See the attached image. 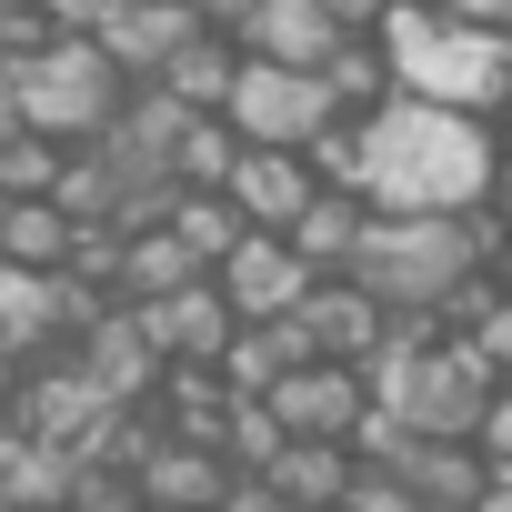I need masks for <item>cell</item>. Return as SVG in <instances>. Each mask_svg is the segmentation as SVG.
<instances>
[{
  "mask_svg": "<svg viewBox=\"0 0 512 512\" xmlns=\"http://www.w3.org/2000/svg\"><path fill=\"white\" fill-rule=\"evenodd\" d=\"M352 141H362V201L372 211H482L492 171H502L492 121H462V111H432L402 91L382 111H362Z\"/></svg>",
  "mask_w": 512,
  "mask_h": 512,
  "instance_id": "obj_1",
  "label": "cell"
},
{
  "mask_svg": "<svg viewBox=\"0 0 512 512\" xmlns=\"http://www.w3.org/2000/svg\"><path fill=\"white\" fill-rule=\"evenodd\" d=\"M492 241H502L492 211H372L342 282H362L382 312H432L442 322L492 272Z\"/></svg>",
  "mask_w": 512,
  "mask_h": 512,
  "instance_id": "obj_2",
  "label": "cell"
},
{
  "mask_svg": "<svg viewBox=\"0 0 512 512\" xmlns=\"http://www.w3.org/2000/svg\"><path fill=\"white\" fill-rule=\"evenodd\" d=\"M372 41H382L402 101H432V111H462V121H502V101H512V41L502 31H452L432 0H392Z\"/></svg>",
  "mask_w": 512,
  "mask_h": 512,
  "instance_id": "obj_3",
  "label": "cell"
},
{
  "mask_svg": "<svg viewBox=\"0 0 512 512\" xmlns=\"http://www.w3.org/2000/svg\"><path fill=\"white\" fill-rule=\"evenodd\" d=\"M0 91H11L21 131H41V141H61V151L101 141V131L121 121V101H131V81L101 61V41H41L31 61H0Z\"/></svg>",
  "mask_w": 512,
  "mask_h": 512,
  "instance_id": "obj_4",
  "label": "cell"
},
{
  "mask_svg": "<svg viewBox=\"0 0 512 512\" xmlns=\"http://www.w3.org/2000/svg\"><path fill=\"white\" fill-rule=\"evenodd\" d=\"M392 322L402 312H382L362 282H312L282 322H272V342H282V362L302 372V362H342V372H372L382 352H392Z\"/></svg>",
  "mask_w": 512,
  "mask_h": 512,
  "instance_id": "obj_5",
  "label": "cell"
},
{
  "mask_svg": "<svg viewBox=\"0 0 512 512\" xmlns=\"http://www.w3.org/2000/svg\"><path fill=\"white\" fill-rule=\"evenodd\" d=\"M221 121H231V141H241V151H312L342 111H332L322 71H272V61H241V71H231Z\"/></svg>",
  "mask_w": 512,
  "mask_h": 512,
  "instance_id": "obj_6",
  "label": "cell"
},
{
  "mask_svg": "<svg viewBox=\"0 0 512 512\" xmlns=\"http://www.w3.org/2000/svg\"><path fill=\"white\" fill-rule=\"evenodd\" d=\"M71 372H81L101 402H121V412H131V402H151V382H161L151 322H141V312H121V302H111V312H91V322L71 332Z\"/></svg>",
  "mask_w": 512,
  "mask_h": 512,
  "instance_id": "obj_7",
  "label": "cell"
},
{
  "mask_svg": "<svg viewBox=\"0 0 512 512\" xmlns=\"http://www.w3.org/2000/svg\"><path fill=\"white\" fill-rule=\"evenodd\" d=\"M91 41H101V61L141 91V81H161V71L201 41V21H191V0H111V21H101Z\"/></svg>",
  "mask_w": 512,
  "mask_h": 512,
  "instance_id": "obj_8",
  "label": "cell"
},
{
  "mask_svg": "<svg viewBox=\"0 0 512 512\" xmlns=\"http://www.w3.org/2000/svg\"><path fill=\"white\" fill-rule=\"evenodd\" d=\"M262 402H272V422H282L292 442H352V422L372 412V382L342 372V362H302V372H282Z\"/></svg>",
  "mask_w": 512,
  "mask_h": 512,
  "instance_id": "obj_9",
  "label": "cell"
},
{
  "mask_svg": "<svg viewBox=\"0 0 512 512\" xmlns=\"http://www.w3.org/2000/svg\"><path fill=\"white\" fill-rule=\"evenodd\" d=\"M211 292L231 302V322H282V312L312 292V272L292 262V241H282V231H241V241H231V262L211 272Z\"/></svg>",
  "mask_w": 512,
  "mask_h": 512,
  "instance_id": "obj_10",
  "label": "cell"
},
{
  "mask_svg": "<svg viewBox=\"0 0 512 512\" xmlns=\"http://www.w3.org/2000/svg\"><path fill=\"white\" fill-rule=\"evenodd\" d=\"M312 161L302 151H241L231 161V181H221V201L241 211V231H292L302 211H312Z\"/></svg>",
  "mask_w": 512,
  "mask_h": 512,
  "instance_id": "obj_11",
  "label": "cell"
},
{
  "mask_svg": "<svg viewBox=\"0 0 512 512\" xmlns=\"http://www.w3.org/2000/svg\"><path fill=\"white\" fill-rule=\"evenodd\" d=\"M131 492H141V512H221V502H231V462L201 452V442H171V432H161V442L141 452Z\"/></svg>",
  "mask_w": 512,
  "mask_h": 512,
  "instance_id": "obj_12",
  "label": "cell"
},
{
  "mask_svg": "<svg viewBox=\"0 0 512 512\" xmlns=\"http://www.w3.org/2000/svg\"><path fill=\"white\" fill-rule=\"evenodd\" d=\"M141 322H151V352H161V372H211V362H221V342L241 332V322H231V302H221L211 282H191V292L151 302Z\"/></svg>",
  "mask_w": 512,
  "mask_h": 512,
  "instance_id": "obj_13",
  "label": "cell"
},
{
  "mask_svg": "<svg viewBox=\"0 0 512 512\" xmlns=\"http://www.w3.org/2000/svg\"><path fill=\"white\" fill-rule=\"evenodd\" d=\"M342 51V31L312 11V0H262V11L241 21V61H272V71H322Z\"/></svg>",
  "mask_w": 512,
  "mask_h": 512,
  "instance_id": "obj_14",
  "label": "cell"
},
{
  "mask_svg": "<svg viewBox=\"0 0 512 512\" xmlns=\"http://www.w3.org/2000/svg\"><path fill=\"white\" fill-rule=\"evenodd\" d=\"M191 282H211V272L171 241V221H161V231H121V262H111V302H121V312H151V302H171V292H191Z\"/></svg>",
  "mask_w": 512,
  "mask_h": 512,
  "instance_id": "obj_15",
  "label": "cell"
},
{
  "mask_svg": "<svg viewBox=\"0 0 512 512\" xmlns=\"http://www.w3.org/2000/svg\"><path fill=\"white\" fill-rule=\"evenodd\" d=\"M362 221H372V201H352V191H312V211H302L282 241H292V262H302L312 282H342L352 251H362Z\"/></svg>",
  "mask_w": 512,
  "mask_h": 512,
  "instance_id": "obj_16",
  "label": "cell"
},
{
  "mask_svg": "<svg viewBox=\"0 0 512 512\" xmlns=\"http://www.w3.org/2000/svg\"><path fill=\"white\" fill-rule=\"evenodd\" d=\"M352 442H282V462L262 472L272 482V502L282 512H342V492H352Z\"/></svg>",
  "mask_w": 512,
  "mask_h": 512,
  "instance_id": "obj_17",
  "label": "cell"
},
{
  "mask_svg": "<svg viewBox=\"0 0 512 512\" xmlns=\"http://www.w3.org/2000/svg\"><path fill=\"white\" fill-rule=\"evenodd\" d=\"M382 472H402V492L422 512H472V492L492 482L472 442H402V462H382Z\"/></svg>",
  "mask_w": 512,
  "mask_h": 512,
  "instance_id": "obj_18",
  "label": "cell"
},
{
  "mask_svg": "<svg viewBox=\"0 0 512 512\" xmlns=\"http://www.w3.org/2000/svg\"><path fill=\"white\" fill-rule=\"evenodd\" d=\"M81 221L61 201H0V272H71Z\"/></svg>",
  "mask_w": 512,
  "mask_h": 512,
  "instance_id": "obj_19",
  "label": "cell"
},
{
  "mask_svg": "<svg viewBox=\"0 0 512 512\" xmlns=\"http://www.w3.org/2000/svg\"><path fill=\"white\" fill-rule=\"evenodd\" d=\"M231 71H241V51L201 31V41H191V51H181L161 81H141V91H161V101H171V111H191V121H221V101H231Z\"/></svg>",
  "mask_w": 512,
  "mask_h": 512,
  "instance_id": "obj_20",
  "label": "cell"
},
{
  "mask_svg": "<svg viewBox=\"0 0 512 512\" xmlns=\"http://www.w3.org/2000/svg\"><path fill=\"white\" fill-rule=\"evenodd\" d=\"M322 91H332V111H342V121L382 111V101H392V61H382V41H342V51L322 61Z\"/></svg>",
  "mask_w": 512,
  "mask_h": 512,
  "instance_id": "obj_21",
  "label": "cell"
},
{
  "mask_svg": "<svg viewBox=\"0 0 512 512\" xmlns=\"http://www.w3.org/2000/svg\"><path fill=\"white\" fill-rule=\"evenodd\" d=\"M171 241L191 251L201 272H221V262H231V241H241V211H231L221 191H181V201H171Z\"/></svg>",
  "mask_w": 512,
  "mask_h": 512,
  "instance_id": "obj_22",
  "label": "cell"
},
{
  "mask_svg": "<svg viewBox=\"0 0 512 512\" xmlns=\"http://www.w3.org/2000/svg\"><path fill=\"white\" fill-rule=\"evenodd\" d=\"M231 161H241V141H231V121H181V141H171V181L181 191H221L231 181Z\"/></svg>",
  "mask_w": 512,
  "mask_h": 512,
  "instance_id": "obj_23",
  "label": "cell"
},
{
  "mask_svg": "<svg viewBox=\"0 0 512 512\" xmlns=\"http://www.w3.org/2000/svg\"><path fill=\"white\" fill-rule=\"evenodd\" d=\"M282 442H292V432L272 422V402H241V392H231V422H221V462H231V472H272Z\"/></svg>",
  "mask_w": 512,
  "mask_h": 512,
  "instance_id": "obj_24",
  "label": "cell"
},
{
  "mask_svg": "<svg viewBox=\"0 0 512 512\" xmlns=\"http://www.w3.org/2000/svg\"><path fill=\"white\" fill-rule=\"evenodd\" d=\"M51 191H61V141L11 131L0 141V201H51Z\"/></svg>",
  "mask_w": 512,
  "mask_h": 512,
  "instance_id": "obj_25",
  "label": "cell"
},
{
  "mask_svg": "<svg viewBox=\"0 0 512 512\" xmlns=\"http://www.w3.org/2000/svg\"><path fill=\"white\" fill-rule=\"evenodd\" d=\"M71 512H141V492H131V472L81 462V472H71Z\"/></svg>",
  "mask_w": 512,
  "mask_h": 512,
  "instance_id": "obj_26",
  "label": "cell"
},
{
  "mask_svg": "<svg viewBox=\"0 0 512 512\" xmlns=\"http://www.w3.org/2000/svg\"><path fill=\"white\" fill-rule=\"evenodd\" d=\"M472 352H482L492 382H512V302H502V292H482V312H472Z\"/></svg>",
  "mask_w": 512,
  "mask_h": 512,
  "instance_id": "obj_27",
  "label": "cell"
},
{
  "mask_svg": "<svg viewBox=\"0 0 512 512\" xmlns=\"http://www.w3.org/2000/svg\"><path fill=\"white\" fill-rule=\"evenodd\" d=\"M472 452H482V472H512V382H492V402L472 422Z\"/></svg>",
  "mask_w": 512,
  "mask_h": 512,
  "instance_id": "obj_28",
  "label": "cell"
},
{
  "mask_svg": "<svg viewBox=\"0 0 512 512\" xmlns=\"http://www.w3.org/2000/svg\"><path fill=\"white\" fill-rule=\"evenodd\" d=\"M342 512H422V502L402 492V472H382V462H362V472H352V492H342Z\"/></svg>",
  "mask_w": 512,
  "mask_h": 512,
  "instance_id": "obj_29",
  "label": "cell"
},
{
  "mask_svg": "<svg viewBox=\"0 0 512 512\" xmlns=\"http://www.w3.org/2000/svg\"><path fill=\"white\" fill-rule=\"evenodd\" d=\"M41 21H51V41H91L111 21V0H41Z\"/></svg>",
  "mask_w": 512,
  "mask_h": 512,
  "instance_id": "obj_30",
  "label": "cell"
},
{
  "mask_svg": "<svg viewBox=\"0 0 512 512\" xmlns=\"http://www.w3.org/2000/svg\"><path fill=\"white\" fill-rule=\"evenodd\" d=\"M312 11H322V21L342 31V41H372V31H382V11H392V0H312Z\"/></svg>",
  "mask_w": 512,
  "mask_h": 512,
  "instance_id": "obj_31",
  "label": "cell"
},
{
  "mask_svg": "<svg viewBox=\"0 0 512 512\" xmlns=\"http://www.w3.org/2000/svg\"><path fill=\"white\" fill-rule=\"evenodd\" d=\"M251 11H262V0H191V21H201L211 41H231V51H241V21H251Z\"/></svg>",
  "mask_w": 512,
  "mask_h": 512,
  "instance_id": "obj_32",
  "label": "cell"
},
{
  "mask_svg": "<svg viewBox=\"0 0 512 512\" xmlns=\"http://www.w3.org/2000/svg\"><path fill=\"white\" fill-rule=\"evenodd\" d=\"M432 11H442L452 31H502V21H512V0H432Z\"/></svg>",
  "mask_w": 512,
  "mask_h": 512,
  "instance_id": "obj_33",
  "label": "cell"
},
{
  "mask_svg": "<svg viewBox=\"0 0 512 512\" xmlns=\"http://www.w3.org/2000/svg\"><path fill=\"white\" fill-rule=\"evenodd\" d=\"M482 211H492V221L512 231V151H502V171H492V201H482Z\"/></svg>",
  "mask_w": 512,
  "mask_h": 512,
  "instance_id": "obj_34",
  "label": "cell"
},
{
  "mask_svg": "<svg viewBox=\"0 0 512 512\" xmlns=\"http://www.w3.org/2000/svg\"><path fill=\"white\" fill-rule=\"evenodd\" d=\"M482 282H492V292H502V302H512V231H502V241H492V272H482Z\"/></svg>",
  "mask_w": 512,
  "mask_h": 512,
  "instance_id": "obj_35",
  "label": "cell"
},
{
  "mask_svg": "<svg viewBox=\"0 0 512 512\" xmlns=\"http://www.w3.org/2000/svg\"><path fill=\"white\" fill-rule=\"evenodd\" d=\"M472 512H512V472H492V482L472 492Z\"/></svg>",
  "mask_w": 512,
  "mask_h": 512,
  "instance_id": "obj_36",
  "label": "cell"
},
{
  "mask_svg": "<svg viewBox=\"0 0 512 512\" xmlns=\"http://www.w3.org/2000/svg\"><path fill=\"white\" fill-rule=\"evenodd\" d=\"M11 131H21V111H11V91H0V141H11Z\"/></svg>",
  "mask_w": 512,
  "mask_h": 512,
  "instance_id": "obj_37",
  "label": "cell"
},
{
  "mask_svg": "<svg viewBox=\"0 0 512 512\" xmlns=\"http://www.w3.org/2000/svg\"><path fill=\"white\" fill-rule=\"evenodd\" d=\"M502 131H512V101H502Z\"/></svg>",
  "mask_w": 512,
  "mask_h": 512,
  "instance_id": "obj_38",
  "label": "cell"
},
{
  "mask_svg": "<svg viewBox=\"0 0 512 512\" xmlns=\"http://www.w3.org/2000/svg\"><path fill=\"white\" fill-rule=\"evenodd\" d=\"M502 41H512V21H502Z\"/></svg>",
  "mask_w": 512,
  "mask_h": 512,
  "instance_id": "obj_39",
  "label": "cell"
}]
</instances>
